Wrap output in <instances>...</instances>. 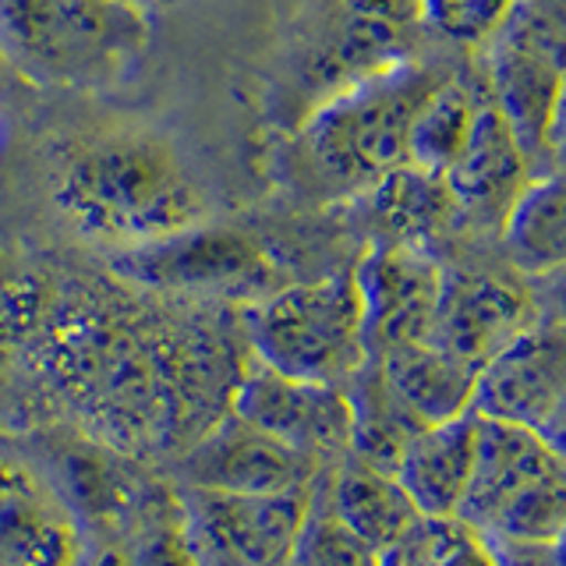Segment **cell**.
Listing matches in <instances>:
<instances>
[{"instance_id": "20", "label": "cell", "mask_w": 566, "mask_h": 566, "mask_svg": "<svg viewBox=\"0 0 566 566\" xmlns=\"http://www.w3.org/2000/svg\"><path fill=\"white\" fill-rule=\"evenodd\" d=\"M376 371L386 400L403 415L411 429L450 421L471 411L478 371L460 365L432 344H407L365 358Z\"/></svg>"}, {"instance_id": "5", "label": "cell", "mask_w": 566, "mask_h": 566, "mask_svg": "<svg viewBox=\"0 0 566 566\" xmlns=\"http://www.w3.org/2000/svg\"><path fill=\"white\" fill-rule=\"evenodd\" d=\"M301 244L329 248V252L344 255V244H354V238L344 230L340 217L323 230H312V234L305 227H291L280 241L273 238V230L212 217L206 223L177 230L170 238L106 252L99 262L114 276L153 294L202 301V305L252 308L255 301L270 297L283 283L312 276Z\"/></svg>"}, {"instance_id": "10", "label": "cell", "mask_w": 566, "mask_h": 566, "mask_svg": "<svg viewBox=\"0 0 566 566\" xmlns=\"http://www.w3.org/2000/svg\"><path fill=\"white\" fill-rule=\"evenodd\" d=\"M471 411L538 432L563 447L566 418V336L563 312L538 315L524 333L478 368Z\"/></svg>"}, {"instance_id": "25", "label": "cell", "mask_w": 566, "mask_h": 566, "mask_svg": "<svg viewBox=\"0 0 566 566\" xmlns=\"http://www.w3.org/2000/svg\"><path fill=\"white\" fill-rule=\"evenodd\" d=\"M287 566H379L376 548L365 545L354 531L333 517V510L323 500V489H318V478L312 485L305 521H301Z\"/></svg>"}, {"instance_id": "1", "label": "cell", "mask_w": 566, "mask_h": 566, "mask_svg": "<svg viewBox=\"0 0 566 566\" xmlns=\"http://www.w3.org/2000/svg\"><path fill=\"white\" fill-rule=\"evenodd\" d=\"M244 308L114 276L99 255L0 265V436L75 432L167 471L227 411L248 365Z\"/></svg>"}, {"instance_id": "28", "label": "cell", "mask_w": 566, "mask_h": 566, "mask_svg": "<svg viewBox=\"0 0 566 566\" xmlns=\"http://www.w3.org/2000/svg\"><path fill=\"white\" fill-rule=\"evenodd\" d=\"M436 566H492L489 542L464 521H457L453 535H450L447 548H442V556L436 559Z\"/></svg>"}, {"instance_id": "2", "label": "cell", "mask_w": 566, "mask_h": 566, "mask_svg": "<svg viewBox=\"0 0 566 566\" xmlns=\"http://www.w3.org/2000/svg\"><path fill=\"white\" fill-rule=\"evenodd\" d=\"M46 195L93 255L138 248L220 217L195 156L153 124H103L50 149Z\"/></svg>"}, {"instance_id": "17", "label": "cell", "mask_w": 566, "mask_h": 566, "mask_svg": "<svg viewBox=\"0 0 566 566\" xmlns=\"http://www.w3.org/2000/svg\"><path fill=\"white\" fill-rule=\"evenodd\" d=\"M354 244H411L436 259L450 255L460 241L457 209L439 174L415 164L389 170L358 199L333 209Z\"/></svg>"}, {"instance_id": "4", "label": "cell", "mask_w": 566, "mask_h": 566, "mask_svg": "<svg viewBox=\"0 0 566 566\" xmlns=\"http://www.w3.org/2000/svg\"><path fill=\"white\" fill-rule=\"evenodd\" d=\"M436 40L418 0H280L262 57V117L287 132L318 103L421 57Z\"/></svg>"}, {"instance_id": "11", "label": "cell", "mask_w": 566, "mask_h": 566, "mask_svg": "<svg viewBox=\"0 0 566 566\" xmlns=\"http://www.w3.org/2000/svg\"><path fill=\"white\" fill-rule=\"evenodd\" d=\"M308 495L177 489L199 566H287Z\"/></svg>"}, {"instance_id": "27", "label": "cell", "mask_w": 566, "mask_h": 566, "mask_svg": "<svg viewBox=\"0 0 566 566\" xmlns=\"http://www.w3.org/2000/svg\"><path fill=\"white\" fill-rule=\"evenodd\" d=\"M492 566H563V542L485 538Z\"/></svg>"}, {"instance_id": "3", "label": "cell", "mask_w": 566, "mask_h": 566, "mask_svg": "<svg viewBox=\"0 0 566 566\" xmlns=\"http://www.w3.org/2000/svg\"><path fill=\"white\" fill-rule=\"evenodd\" d=\"M468 53L436 43L421 57L318 103L294 128L276 132L265 174L297 212H333L407 164L415 114Z\"/></svg>"}, {"instance_id": "13", "label": "cell", "mask_w": 566, "mask_h": 566, "mask_svg": "<svg viewBox=\"0 0 566 566\" xmlns=\"http://www.w3.org/2000/svg\"><path fill=\"white\" fill-rule=\"evenodd\" d=\"M75 513L22 442L0 436V566H82Z\"/></svg>"}, {"instance_id": "14", "label": "cell", "mask_w": 566, "mask_h": 566, "mask_svg": "<svg viewBox=\"0 0 566 566\" xmlns=\"http://www.w3.org/2000/svg\"><path fill=\"white\" fill-rule=\"evenodd\" d=\"M326 468L283 447L238 415H223L164 471L177 489L209 492H305Z\"/></svg>"}, {"instance_id": "9", "label": "cell", "mask_w": 566, "mask_h": 566, "mask_svg": "<svg viewBox=\"0 0 566 566\" xmlns=\"http://www.w3.org/2000/svg\"><path fill=\"white\" fill-rule=\"evenodd\" d=\"M442 262L429 340L460 365L482 368L538 315L559 308V280L531 283L500 262L495 248L453 252Z\"/></svg>"}, {"instance_id": "23", "label": "cell", "mask_w": 566, "mask_h": 566, "mask_svg": "<svg viewBox=\"0 0 566 566\" xmlns=\"http://www.w3.org/2000/svg\"><path fill=\"white\" fill-rule=\"evenodd\" d=\"M495 255L531 283L559 280L566 259V195L559 174L527 181L495 230Z\"/></svg>"}, {"instance_id": "7", "label": "cell", "mask_w": 566, "mask_h": 566, "mask_svg": "<svg viewBox=\"0 0 566 566\" xmlns=\"http://www.w3.org/2000/svg\"><path fill=\"white\" fill-rule=\"evenodd\" d=\"M566 0H517L478 50L489 96L527 159L531 177L559 174L563 146V18Z\"/></svg>"}, {"instance_id": "22", "label": "cell", "mask_w": 566, "mask_h": 566, "mask_svg": "<svg viewBox=\"0 0 566 566\" xmlns=\"http://www.w3.org/2000/svg\"><path fill=\"white\" fill-rule=\"evenodd\" d=\"M318 489H323V500L333 510V517L376 553H382L389 542H397L421 517L394 471L361 464L350 453L318 474Z\"/></svg>"}, {"instance_id": "19", "label": "cell", "mask_w": 566, "mask_h": 566, "mask_svg": "<svg viewBox=\"0 0 566 566\" xmlns=\"http://www.w3.org/2000/svg\"><path fill=\"white\" fill-rule=\"evenodd\" d=\"M559 478H566L563 447L542 439L538 432L517 429V424L478 418L474 468L457 521L485 535L506 506L548 482H559Z\"/></svg>"}, {"instance_id": "8", "label": "cell", "mask_w": 566, "mask_h": 566, "mask_svg": "<svg viewBox=\"0 0 566 566\" xmlns=\"http://www.w3.org/2000/svg\"><path fill=\"white\" fill-rule=\"evenodd\" d=\"M350 265L283 283L244 308L248 354L280 376L344 386L365 365L361 301Z\"/></svg>"}, {"instance_id": "26", "label": "cell", "mask_w": 566, "mask_h": 566, "mask_svg": "<svg viewBox=\"0 0 566 566\" xmlns=\"http://www.w3.org/2000/svg\"><path fill=\"white\" fill-rule=\"evenodd\" d=\"M517 0H418L421 22L436 43L478 53L513 11Z\"/></svg>"}, {"instance_id": "21", "label": "cell", "mask_w": 566, "mask_h": 566, "mask_svg": "<svg viewBox=\"0 0 566 566\" xmlns=\"http://www.w3.org/2000/svg\"><path fill=\"white\" fill-rule=\"evenodd\" d=\"M474 429L478 415L464 411L407 439L394 474L421 517H457L474 468Z\"/></svg>"}, {"instance_id": "24", "label": "cell", "mask_w": 566, "mask_h": 566, "mask_svg": "<svg viewBox=\"0 0 566 566\" xmlns=\"http://www.w3.org/2000/svg\"><path fill=\"white\" fill-rule=\"evenodd\" d=\"M485 99H489V85H485L482 61H478V53H468L453 67V75L415 114L411 138H407V164L442 177V170L464 149V142L474 128V117Z\"/></svg>"}, {"instance_id": "16", "label": "cell", "mask_w": 566, "mask_h": 566, "mask_svg": "<svg viewBox=\"0 0 566 566\" xmlns=\"http://www.w3.org/2000/svg\"><path fill=\"white\" fill-rule=\"evenodd\" d=\"M527 181H535L527 170V159L489 96L474 117L464 149L442 170V185L453 199L460 227V241L453 252L495 248V230H500L503 217L527 188Z\"/></svg>"}, {"instance_id": "6", "label": "cell", "mask_w": 566, "mask_h": 566, "mask_svg": "<svg viewBox=\"0 0 566 566\" xmlns=\"http://www.w3.org/2000/svg\"><path fill=\"white\" fill-rule=\"evenodd\" d=\"M149 35L135 0H0V57L46 93H114L146 57Z\"/></svg>"}, {"instance_id": "18", "label": "cell", "mask_w": 566, "mask_h": 566, "mask_svg": "<svg viewBox=\"0 0 566 566\" xmlns=\"http://www.w3.org/2000/svg\"><path fill=\"white\" fill-rule=\"evenodd\" d=\"M82 566H199L181 500L164 471H153L111 513L82 524Z\"/></svg>"}, {"instance_id": "15", "label": "cell", "mask_w": 566, "mask_h": 566, "mask_svg": "<svg viewBox=\"0 0 566 566\" xmlns=\"http://www.w3.org/2000/svg\"><path fill=\"white\" fill-rule=\"evenodd\" d=\"M361 301L365 358L424 344L432 329L442 262L411 244H365L350 265Z\"/></svg>"}, {"instance_id": "12", "label": "cell", "mask_w": 566, "mask_h": 566, "mask_svg": "<svg viewBox=\"0 0 566 566\" xmlns=\"http://www.w3.org/2000/svg\"><path fill=\"white\" fill-rule=\"evenodd\" d=\"M230 415L323 468L344 460L350 450V403L344 386L280 376L255 358H248L234 386Z\"/></svg>"}, {"instance_id": "29", "label": "cell", "mask_w": 566, "mask_h": 566, "mask_svg": "<svg viewBox=\"0 0 566 566\" xmlns=\"http://www.w3.org/2000/svg\"><path fill=\"white\" fill-rule=\"evenodd\" d=\"M142 8H153V4H177V0H135Z\"/></svg>"}]
</instances>
